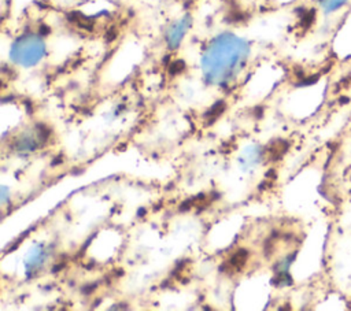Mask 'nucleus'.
Segmentation results:
<instances>
[{
    "instance_id": "f03ea898",
    "label": "nucleus",
    "mask_w": 351,
    "mask_h": 311,
    "mask_svg": "<svg viewBox=\"0 0 351 311\" xmlns=\"http://www.w3.org/2000/svg\"><path fill=\"white\" fill-rule=\"evenodd\" d=\"M47 55V44L38 33H23L10 47V60L25 69L37 66Z\"/></svg>"
},
{
    "instance_id": "1a4fd4ad",
    "label": "nucleus",
    "mask_w": 351,
    "mask_h": 311,
    "mask_svg": "<svg viewBox=\"0 0 351 311\" xmlns=\"http://www.w3.org/2000/svg\"><path fill=\"white\" fill-rule=\"evenodd\" d=\"M350 0H317L319 8L325 12V14H333L336 11H339L340 8H343Z\"/></svg>"
},
{
    "instance_id": "423d86ee",
    "label": "nucleus",
    "mask_w": 351,
    "mask_h": 311,
    "mask_svg": "<svg viewBox=\"0 0 351 311\" xmlns=\"http://www.w3.org/2000/svg\"><path fill=\"white\" fill-rule=\"evenodd\" d=\"M265 151L258 145H248L240 155V166L243 170L254 169L263 158Z\"/></svg>"
},
{
    "instance_id": "6e6552de",
    "label": "nucleus",
    "mask_w": 351,
    "mask_h": 311,
    "mask_svg": "<svg viewBox=\"0 0 351 311\" xmlns=\"http://www.w3.org/2000/svg\"><path fill=\"white\" fill-rule=\"evenodd\" d=\"M288 149V142L284 141V140H276L273 141L265 151L267 159H271V160H276L278 158H281Z\"/></svg>"
},
{
    "instance_id": "39448f33",
    "label": "nucleus",
    "mask_w": 351,
    "mask_h": 311,
    "mask_svg": "<svg viewBox=\"0 0 351 311\" xmlns=\"http://www.w3.org/2000/svg\"><path fill=\"white\" fill-rule=\"evenodd\" d=\"M49 256V251L44 244H37L34 245L26 255L25 258V269L26 273L29 275L36 274L43 266L44 263L48 260Z\"/></svg>"
},
{
    "instance_id": "9d476101",
    "label": "nucleus",
    "mask_w": 351,
    "mask_h": 311,
    "mask_svg": "<svg viewBox=\"0 0 351 311\" xmlns=\"http://www.w3.org/2000/svg\"><path fill=\"white\" fill-rule=\"evenodd\" d=\"M8 199V189L5 186H1V203L5 204Z\"/></svg>"
},
{
    "instance_id": "f257e3e1",
    "label": "nucleus",
    "mask_w": 351,
    "mask_h": 311,
    "mask_svg": "<svg viewBox=\"0 0 351 311\" xmlns=\"http://www.w3.org/2000/svg\"><path fill=\"white\" fill-rule=\"evenodd\" d=\"M251 53L250 42L230 32L217 34L204 48L200 69L204 81L213 86H226L241 73Z\"/></svg>"
},
{
    "instance_id": "20e7f679",
    "label": "nucleus",
    "mask_w": 351,
    "mask_h": 311,
    "mask_svg": "<svg viewBox=\"0 0 351 311\" xmlns=\"http://www.w3.org/2000/svg\"><path fill=\"white\" fill-rule=\"evenodd\" d=\"M191 26H192V16L189 14H184L182 16L171 22L165 32V42L167 48L171 51L177 49L184 41Z\"/></svg>"
},
{
    "instance_id": "0eeeda50",
    "label": "nucleus",
    "mask_w": 351,
    "mask_h": 311,
    "mask_svg": "<svg viewBox=\"0 0 351 311\" xmlns=\"http://www.w3.org/2000/svg\"><path fill=\"white\" fill-rule=\"evenodd\" d=\"M247 259H248V253L245 249H239L236 251L226 262V267H228V271L230 273H237L240 271L244 264L247 263Z\"/></svg>"
},
{
    "instance_id": "7ed1b4c3",
    "label": "nucleus",
    "mask_w": 351,
    "mask_h": 311,
    "mask_svg": "<svg viewBox=\"0 0 351 311\" xmlns=\"http://www.w3.org/2000/svg\"><path fill=\"white\" fill-rule=\"evenodd\" d=\"M48 137H49V129H47L44 125L36 126L34 129L26 130L18 134L16 137H14L11 142V149L15 153L26 155L40 148Z\"/></svg>"
}]
</instances>
